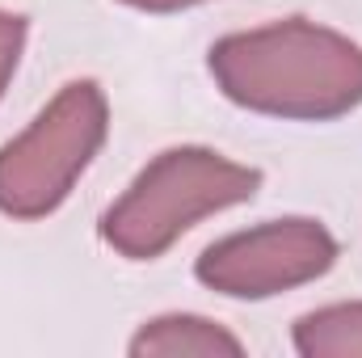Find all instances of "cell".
Masks as SVG:
<instances>
[{"instance_id":"3","label":"cell","mask_w":362,"mask_h":358,"mask_svg":"<svg viewBox=\"0 0 362 358\" xmlns=\"http://www.w3.org/2000/svg\"><path fill=\"white\" fill-rule=\"evenodd\" d=\"M110 131V101L97 81H72L38 118L0 148V215L42 219L64 207Z\"/></svg>"},{"instance_id":"1","label":"cell","mask_w":362,"mask_h":358,"mask_svg":"<svg viewBox=\"0 0 362 358\" xmlns=\"http://www.w3.org/2000/svg\"><path fill=\"white\" fill-rule=\"evenodd\" d=\"M206 68L228 101L266 118L333 122L362 105V47L308 17L219 38Z\"/></svg>"},{"instance_id":"5","label":"cell","mask_w":362,"mask_h":358,"mask_svg":"<svg viewBox=\"0 0 362 358\" xmlns=\"http://www.w3.org/2000/svg\"><path fill=\"white\" fill-rule=\"evenodd\" d=\"M131 354L135 358H219V354H245V342L206 321V316H194V312H169V316H156L148 321L135 337H131Z\"/></svg>"},{"instance_id":"4","label":"cell","mask_w":362,"mask_h":358,"mask_svg":"<svg viewBox=\"0 0 362 358\" xmlns=\"http://www.w3.org/2000/svg\"><path fill=\"white\" fill-rule=\"evenodd\" d=\"M337 262V241L320 219H270L245 232H232L202 249L198 282L228 299H270L303 282L325 278Z\"/></svg>"},{"instance_id":"2","label":"cell","mask_w":362,"mask_h":358,"mask_svg":"<svg viewBox=\"0 0 362 358\" xmlns=\"http://www.w3.org/2000/svg\"><path fill=\"white\" fill-rule=\"evenodd\" d=\"M257 190L262 169L236 165L223 152L198 144L169 148L152 156L122 190V198L105 207L101 241L127 262H156L194 224L257 198Z\"/></svg>"},{"instance_id":"7","label":"cell","mask_w":362,"mask_h":358,"mask_svg":"<svg viewBox=\"0 0 362 358\" xmlns=\"http://www.w3.org/2000/svg\"><path fill=\"white\" fill-rule=\"evenodd\" d=\"M25 34H30V21L21 13H8L0 8V97L8 89L17 64H21V51H25Z\"/></svg>"},{"instance_id":"8","label":"cell","mask_w":362,"mask_h":358,"mask_svg":"<svg viewBox=\"0 0 362 358\" xmlns=\"http://www.w3.org/2000/svg\"><path fill=\"white\" fill-rule=\"evenodd\" d=\"M118 4H131L139 13H181V8H194V4H206V0H118Z\"/></svg>"},{"instance_id":"6","label":"cell","mask_w":362,"mask_h":358,"mask_svg":"<svg viewBox=\"0 0 362 358\" xmlns=\"http://www.w3.org/2000/svg\"><path fill=\"white\" fill-rule=\"evenodd\" d=\"M291 342L303 358H362V299L329 304L299 316Z\"/></svg>"}]
</instances>
